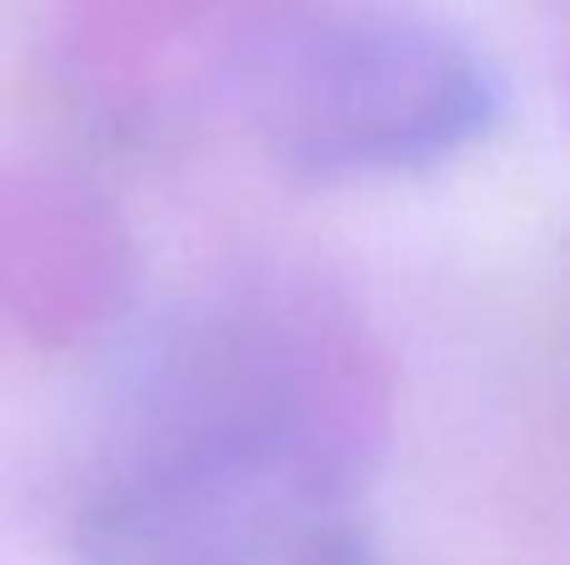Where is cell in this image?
<instances>
[{"mask_svg":"<svg viewBox=\"0 0 570 565\" xmlns=\"http://www.w3.org/2000/svg\"><path fill=\"white\" fill-rule=\"evenodd\" d=\"M391 366L355 306L315 280H230L160 326L120 400L116 450H285L371 480Z\"/></svg>","mask_w":570,"mask_h":565,"instance_id":"obj_1","label":"cell"},{"mask_svg":"<svg viewBox=\"0 0 570 565\" xmlns=\"http://www.w3.org/2000/svg\"><path fill=\"white\" fill-rule=\"evenodd\" d=\"M250 116L301 180L415 176L491 136L501 76L441 20L361 6L291 30L261 66Z\"/></svg>","mask_w":570,"mask_h":565,"instance_id":"obj_2","label":"cell"},{"mask_svg":"<svg viewBox=\"0 0 570 565\" xmlns=\"http://www.w3.org/2000/svg\"><path fill=\"white\" fill-rule=\"evenodd\" d=\"M365 480L285 450H116L80 511V565H375Z\"/></svg>","mask_w":570,"mask_h":565,"instance_id":"obj_3","label":"cell"},{"mask_svg":"<svg viewBox=\"0 0 570 565\" xmlns=\"http://www.w3.org/2000/svg\"><path fill=\"white\" fill-rule=\"evenodd\" d=\"M136 250L100 196L56 176L0 180V320L40 346H76L126 310Z\"/></svg>","mask_w":570,"mask_h":565,"instance_id":"obj_4","label":"cell"}]
</instances>
